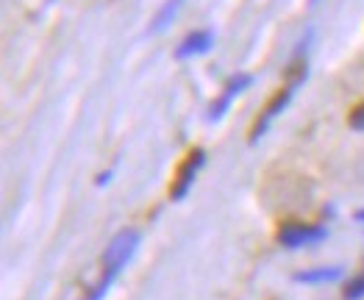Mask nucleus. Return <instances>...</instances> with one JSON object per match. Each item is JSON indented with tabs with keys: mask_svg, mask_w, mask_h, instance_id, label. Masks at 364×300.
I'll return each instance as SVG.
<instances>
[{
	"mask_svg": "<svg viewBox=\"0 0 364 300\" xmlns=\"http://www.w3.org/2000/svg\"><path fill=\"white\" fill-rule=\"evenodd\" d=\"M137 245H139V234H137V231H131V228L120 231V234L109 242V248H106V253H103V273L117 276V273L126 267V262L134 256Z\"/></svg>",
	"mask_w": 364,
	"mask_h": 300,
	"instance_id": "f257e3e1",
	"label": "nucleus"
},
{
	"mask_svg": "<svg viewBox=\"0 0 364 300\" xmlns=\"http://www.w3.org/2000/svg\"><path fill=\"white\" fill-rule=\"evenodd\" d=\"M203 156H206V153H203L200 148H192V150L186 153V159L179 164L176 178H173V187H170V198H173V200H181L183 195H186V189H189V184H192V178H195V173H197L200 164H203Z\"/></svg>",
	"mask_w": 364,
	"mask_h": 300,
	"instance_id": "f03ea898",
	"label": "nucleus"
},
{
	"mask_svg": "<svg viewBox=\"0 0 364 300\" xmlns=\"http://www.w3.org/2000/svg\"><path fill=\"white\" fill-rule=\"evenodd\" d=\"M292 89H295V86H281V89L270 97V103L261 109V114L256 117V123H253V128H250V134H248V136H250V142H256V139L267 131V125L273 123V117H275L278 111H284V109H287V103L292 100Z\"/></svg>",
	"mask_w": 364,
	"mask_h": 300,
	"instance_id": "7ed1b4c3",
	"label": "nucleus"
},
{
	"mask_svg": "<svg viewBox=\"0 0 364 300\" xmlns=\"http://www.w3.org/2000/svg\"><path fill=\"white\" fill-rule=\"evenodd\" d=\"M250 75H242V72H236V75H231L228 78V84H225V89H222V95L208 106V120H220L225 111H228V106H231V100L245 89V86H250Z\"/></svg>",
	"mask_w": 364,
	"mask_h": 300,
	"instance_id": "20e7f679",
	"label": "nucleus"
},
{
	"mask_svg": "<svg viewBox=\"0 0 364 300\" xmlns=\"http://www.w3.org/2000/svg\"><path fill=\"white\" fill-rule=\"evenodd\" d=\"M323 228L317 226H298V223H287L278 228V242L287 245V248H301L306 242H314V239H323Z\"/></svg>",
	"mask_w": 364,
	"mask_h": 300,
	"instance_id": "39448f33",
	"label": "nucleus"
},
{
	"mask_svg": "<svg viewBox=\"0 0 364 300\" xmlns=\"http://www.w3.org/2000/svg\"><path fill=\"white\" fill-rule=\"evenodd\" d=\"M211 45H214V33H211L208 28H197V31H192V33L183 36L181 45H179V50H176V56H179V58L200 56V53L211 50Z\"/></svg>",
	"mask_w": 364,
	"mask_h": 300,
	"instance_id": "423d86ee",
	"label": "nucleus"
},
{
	"mask_svg": "<svg viewBox=\"0 0 364 300\" xmlns=\"http://www.w3.org/2000/svg\"><path fill=\"white\" fill-rule=\"evenodd\" d=\"M179 6H181V0H167L165 6H162V11L153 17V22H151V31H165L170 22H173V17L179 14Z\"/></svg>",
	"mask_w": 364,
	"mask_h": 300,
	"instance_id": "0eeeda50",
	"label": "nucleus"
},
{
	"mask_svg": "<svg viewBox=\"0 0 364 300\" xmlns=\"http://www.w3.org/2000/svg\"><path fill=\"white\" fill-rule=\"evenodd\" d=\"M309 72V64L303 61V58H295L287 70H284V78H287V86H298L301 81H303V75Z\"/></svg>",
	"mask_w": 364,
	"mask_h": 300,
	"instance_id": "6e6552de",
	"label": "nucleus"
},
{
	"mask_svg": "<svg viewBox=\"0 0 364 300\" xmlns=\"http://www.w3.org/2000/svg\"><path fill=\"white\" fill-rule=\"evenodd\" d=\"M348 125H351L354 131H364V100L356 103V106L348 111Z\"/></svg>",
	"mask_w": 364,
	"mask_h": 300,
	"instance_id": "1a4fd4ad",
	"label": "nucleus"
},
{
	"mask_svg": "<svg viewBox=\"0 0 364 300\" xmlns=\"http://www.w3.org/2000/svg\"><path fill=\"white\" fill-rule=\"evenodd\" d=\"M331 278H337V270H317V273L298 276V281H331Z\"/></svg>",
	"mask_w": 364,
	"mask_h": 300,
	"instance_id": "9d476101",
	"label": "nucleus"
},
{
	"mask_svg": "<svg viewBox=\"0 0 364 300\" xmlns=\"http://www.w3.org/2000/svg\"><path fill=\"white\" fill-rule=\"evenodd\" d=\"M364 295V276L362 278H356V281H351L348 287H345V298L348 300H356Z\"/></svg>",
	"mask_w": 364,
	"mask_h": 300,
	"instance_id": "9b49d317",
	"label": "nucleus"
},
{
	"mask_svg": "<svg viewBox=\"0 0 364 300\" xmlns=\"http://www.w3.org/2000/svg\"><path fill=\"white\" fill-rule=\"evenodd\" d=\"M356 217H359V220H364V212H359V214H356Z\"/></svg>",
	"mask_w": 364,
	"mask_h": 300,
	"instance_id": "f8f14e48",
	"label": "nucleus"
},
{
	"mask_svg": "<svg viewBox=\"0 0 364 300\" xmlns=\"http://www.w3.org/2000/svg\"><path fill=\"white\" fill-rule=\"evenodd\" d=\"M312 3H314V0H312Z\"/></svg>",
	"mask_w": 364,
	"mask_h": 300,
	"instance_id": "ddd939ff",
	"label": "nucleus"
}]
</instances>
